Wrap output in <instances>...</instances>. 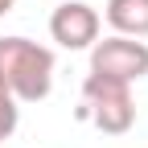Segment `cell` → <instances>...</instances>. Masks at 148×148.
<instances>
[{
	"instance_id": "obj_5",
	"label": "cell",
	"mask_w": 148,
	"mask_h": 148,
	"mask_svg": "<svg viewBox=\"0 0 148 148\" xmlns=\"http://www.w3.org/2000/svg\"><path fill=\"white\" fill-rule=\"evenodd\" d=\"M107 25L119 37H148V0H107Z\"/></svg>"
},
{
	"instance_id": "obj_2",
	"label": "cell",
	"mask_w": 148,
	"mask_h": 148,
	"mask_svg": "<svg viewBox=\"0 0 148 148\" xmlns=\"http://www.w3.org/2000/svg\"><path fill=\"white\" fill-rule=\"evenodd\" d=\"M82 99H86V115H90V123H95L99 132H107V136L132 132V123H136V99H132V86L127 82L86 74Z\"/></svg>"
},
{
	"instance_id": "obj_4",
	"label": "cell",
	"mask_w": 148,
	"mask_h": 148,
	"mask_svg": "<svg viewBox=\"0 0 148 148\" xmlns=\"http://www.w3.org/2000/svg\"><path fill=\"white\" fill-rule=\"evenodd\" d=\"M99 29H103L99 12L90 4H82V0H66V4H58L49 12V37L62 49H90L99 41Z\"/></svg>"
},
{
	"instance_id": "obj_1",
	"label": "cell",
	"mask_w": 148,
	"mask_h": 148,
	"mask_svg": "<svg viewBox=\"0 0 148 148\" xmlns=\"http://www.w3.org/2000/svg\"><path fill=\"white\" fill-rule=\"evenodd\" d=\"M0 90L16 103H41L53 90V49L29 37H0Z\"/></svg>"
},
{
	"instance_id": "obj_6",
	"label": "cell",
	"mask_w": 148,
	"mask_h": 148,
	"mask_svg": "<svg viewBox=\"0 0 148 148\" xmlns=\"http://www.w3.org/2000/svg\"><path fill=\"white\" fill-rule=\"evenodd\" d=\"M21 123V103H16L8 90H0V140H8Z\"/></svg>"
},
{
	"instance_id": "obj_7",
	"label": "cell",
	"mask_w": 148,
	"mask_h": 148,
	"mask_svg": "<svg viewBox=\"0 0 148 148\" xmlns=\"http://www.w3.org/2000/svg\"><path fill=\"white\" fill-rule=\"evenodd\" d=\"M12 4H16V0H0V16H4V12H12Z\"/></svg>"
},
{
	"instance_id": "obj_3",
	"label": "cell",
	"mask_w": 148,
	"mask_h": 148,
	"mask_svg": "<svg viewBox=\"0 0 148 148\" xmlns=\"http://www.w3.org/2000/svg\"><path fill=\"white\" fill-rule=\"evenodd\" d=\"M90 74L99 78H115V82H140L148 74V45L136 37H103L90 45Z\"/></svg>"
}]
</instances>
